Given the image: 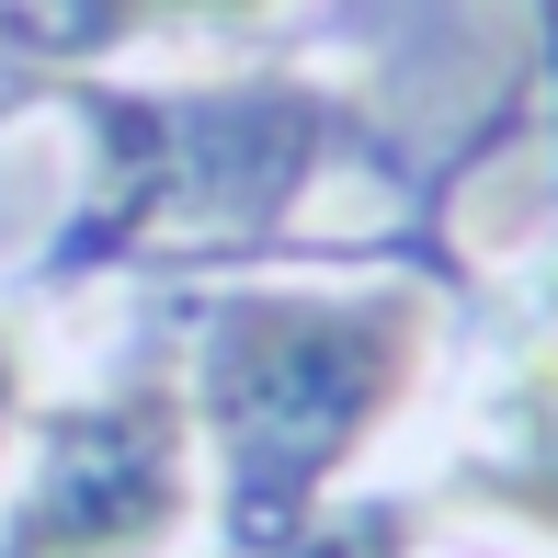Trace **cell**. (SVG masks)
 <instances>
[{
	"instance_id": "6da1fadb",
	"label": "cell",
	"mask_w": 558,
	"mask_h": 558,
	"mask_svg": "<svg viewBox=\"0 0 558 558\" xmlns=\"http://www.w3.org/2000/svg\"><path fill=\"white\" fill-rule=\"evenodd\" d=\"M422 376V296H240L194 353V422L251 524L308 501Z\"/></svg>"
},
{
	"instance_id": "7a4b0ae2",
	"label": "cell",
	"mask_w": 558,
	"mask_h": 558,
	"mask_svg": "<svg viewBox=\"0 0 558 558\" xmlns=\"http://www.w3.org/2000/svg\"><path fill=\"white\" fill-rule=\"evenodd\" d=\"M183 513H194L183 399L125 388L46 445L35 490H23V524H12V558H148Z\"/></svg>"
},
{
	"instance_id": "3957f363",
	"label": "cell",
	"mask_w": 558,
	"mask_h": 558,
	"mask_svg": "<svg viewBox=\"0 0 558 558\" xmlns=\"http://www.w3.org/2000/svg\"><path fill=\"white\" fill-rule=\"evenodd\" d=\"M456 501L478 513H513L558 547V342H536L513 376H501L490 422H478L468 468H456Z\"/></svg>"
},
{
	"instance_id": "277c9868",
	"label": "cell",
	"mask_w": 558,
	"mask_h": 558,
	"mask_svg": "<svg viewBox=\"0 0 558 558\" xmlns=\"http://www.w3.org/2000/svg\"><path fill=\"white\" fill-rule=\"evenodd\" d=\"M137 12H171V23H240V12H263V0H137Z\"/></svg>"
},
{
	"instance_id": "5b68a950",
	"label": "cell",
	"mask_w": 558,
	"mask_h": 558,
	"mask_svg": "<svg viewBox=\"0 0 558 558\" xmlns=\"http://www.w3.org/2000/svg\"><path fill=\"white\" fill-rule=\"evenodd\" d=\"M12 411H23V353H12V331H0V445H12Z\"/></svg>"
}]
</instances>
